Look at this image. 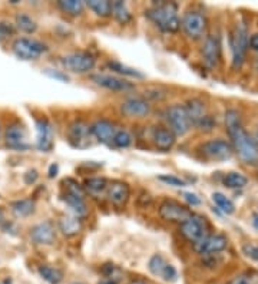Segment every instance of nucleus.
Here are the masks:
<instances>
[{
    "label": "nucleus",
    "instance_id": "f257e3e1",
    "mask_svg": "<svg viewBox=\"0 0 258 284\" xmlns=\"http://www.w3.org/2000/svg\"><path fill=\"white\" fill-rule=\"evenodd\" d=\"M226 125L231 138L229 144L238 158L245 164H257L258 145L256 144V139L242 128L240 114L235 109H228L226 112Z\"/></svg>",
    "mask_w": 258,
    "mask_h": 284
},
{
    "label": "nucleus",
    "instance_id": "f03ea898",
    "mask_svg": "<svg viewBox=\"0 0 258 284\" xmlns=\"http://www.w3.org/2000/svg\"><path fill=\"white\" fill-rule=\"evenodd\" d=\"M145 16L162 32L174 33L181 28V19L178 16V7L175 3H155L145 12Z\"/></svg>",
    "mask_w": 258,
    "mask_h": 284
},
{
    "label": "nucleus",
    "instance_id": "7ed1b4c3",
    "mask_svg": "<svg viewBox=\"0 0 258 284\" xmlns=\"http://www.w3.org/2000/svg\"><path fill=\"white\" fill-rule=\"evenodd\" d=\"M248 29L247 25L242 22H238L232 33L229 36V46H231V53H232V67L238 69L242 66L245 61V55L248 50Z\"/></svg>",
    "mask_w": 258,
    "mask_h": 284
},
{
    "label": "nucleus",
    "instance_id": "20e7f679",
    "mask_svg": "<svg viewBox=\"0 0 258 284\" xmlns=\"http://www.w3.org/2000/svg\"><path fill=\"white\" fill-rule=\"evenodd\" d=\"M191 124L201 131H212L215 128V121L211 115L207 114V106L201 99H190L185 105Z\"/></svg>",
    "mask_w": 258,
    "mask_h": 284
},
{
    "label": "nucleus",
    "instance_id": "39448f33",
    "mask_svg": "<svg viewBox=\"0 0 258 284\" xmlns=\"http://www.w3.org/2000/svg\"><path fill=\"white\" fill-rule=\"evenodd\" d=\"M166 121L169 129L175 136H184L191 128V119L185 109V105H172L166 109Z\"/></svg>",
    "mask_w": 258,
    "mask_h": 284
},
{
    "label": "nucleus",
    "instance_id": "423d86ee",
    "mask_svg": "<svg viewBox=\"0 0 258 284\" xmlns=\"http://www.w3.org/2000/svg\"><path fill=\"white\" fill-rule=\"evenodd\" d=\"M12 49H13V53L22 61H34L48 50L46 45H43L42 42L34 40V39H28V37L16 39L13 42Z\"/></svg>",
    "mask_w": 258,
    "mask_h": 284
},
{
    "label": "nucleus",
    "instance_id": "0eeeda50",
    "mask_svg": "<svg viewBox=\"0 0 258 284\" xmlns=\"http://www.w3.org/2000/svg\"><path fill=\"white\" fill-rule=\"evenodd\" d=\"M66 70L73 73H88L95 67L97 59L89 52H72L61 59Z\"/></svg>",
    "mask_w": 258,
    "mask_h": 284
},
{
    "label": "nucleus",
    "instance_id": "6e6552de",
    "mask_svg": "<svg viewBox=\"0 0 258 284\" xmlns=\"http://www.w3.org/2000/svg\"><path fill=\"white\" fill-rule=\"evenodd\" d=\"M181 26L185 32V34L193 39L198 40L204 37L207 32V17L199 10H188L184 13V17L181 20Z\"/></svg>",
    "mask_w": 258,
    "mask_h": 284
},
{
    "label": "nucleus",
    "instance_id": "1a4fd4ad",
    "mask_svg": "<svg viewBox=\"0 0 258 284\" xmlns=\"http://www.w3.org/2000/svg\"><path fill=\"white\" fill-rule=\"evenodd\" d=\"M158 213L162 220L168 222H178V224H182L194 214L190 208H187L185 205H182L175 200H165L160 205Z\"/></svg>",
    "mask_w": 258,
    "mask_h": 284
},
{
    "label": "nucleus",
    "instance_id": "9d476101",
    "mask_svg": "<svg viewBox=\"0 0 258 284\" xmlns=\"http://www.w3.org/2000/svg\"><path fill=\"white\" fill-rule=\"evenodd\" d=\"M199 151L204 155V158H207L210 161H226L234 154L231 144L226 139L207 141V142L201 144Z\"/></svg>",
    "mask_w": 258,
    "mask_h": 284
},
{
    "label": "nucleus",
    "instance_id": "9b49d317",
    "mask_svg": "<svg viewBox=\"0 0 258 284\" xmlns=\"http://www.w3.org/2000/svg\"><path fill=\"white\" fill-rule=\"evenodd\" d=\"M179 231H181L182 237L193 244L202 240L205 235H208L207 234V222L201 216H196V214H193L188 220L179 224Z\"/></svg>",
    "mask_w": 258,
    "mask_h": 284
},
{
    "label": "nucleus",
    "instance_id": "f8f14e48",
    "mask_svg": "<svg viewBox=\"0 0 258 284\" xmlns=\"http://www.w3.org/2000/svg\"><path fill=\"white\" fill-rule=\"evenodd\" d=\"M91 125H88L85 121L76 119L67 128V138L69 142L76 148H86L91 145Z\"/></svg>",
    "mask_w": 258,
    "mask_h": 284
},
{
    "label": "nucleus",
    "instance_id": "ddd939ff",
    "mask_svg": "<svg viewBox=\"0 0 258 284\" xmlns=\"http://www.w3.org/2000/svg\"><path fill=\"white\" fill-rule=\"evenodd\" d=\"M228 246V240L223 234H208L202 240L194 244L195 251L201 255H212L226 250Z\"/></svg>",
    "mask_w": 258,
    "mask_h": 284
},
{
    "label": "nucleus",
    "instance_id": "4468645a",
    "mask_svg": "<svg viewBox=\"0 0 258 284\" xmlns=\"http://www.w3.org/2000/svg\"><path fill=\"white\" fill-rule=\"evenodd\" d=\"M221 59V43L218 36L210 34L207 36L202 46V61L208 69H215Z\"/></svg>",
    "mask_w": 258,
    "mask_h": 284
},
{
    "label": "nucleus",
    "instance_id": "2eb2a0df",
    "mask_svg": "<svg viewBox=\"0 0 258 284\" xmlns=\"http://www.w3.org/2000/svg\"><path fill=\"white\" fill-rule=\"evenodd\" d=\"M91 79L105 89L113 91V92H127L133 89V84H130L128 81L118 78V76H112V75H105V73H95L91 76Z\"/></svg>",
    "mask_w": 258,
    "mask_h": 284
},
{
    "label": "nucleus",
    "instance_id": "dca6fc26",
    "mask_svg": "<svg viewBox=\"0 0 258 284\" xmlns=\"http://www.w3.org/2000/svg\"><path fill=\"white\" fill-rule=\"evenodd\" d=\"M148 268L154 276H158L163 279L165 282H174L177 279V270L174 266L166 263V260L161 254H154L148 263Z\"/></svg>",
    "mask_w": 258,
    "mask_h": 284
},
{
    "label": "nucleus",
    "instance_id": "f3484780",
    "mask_svg": "<svg viewBox=\"0 0 258 284\" xmlns=\"http://www.w3.org/2000/svg\"><path fill=\"white\" fill-rule=\"evenodd\" d=\"M36 131H37V141L36 147L42 152H50L53 150V128L48 119H37L36 121Z\"/></svg>",
    "mask_w": 258,
    "mask_h": 284
},
{
    "label": "nucleus",
    "instance_id": "a211bd4d",
    "mask_svg": "<svg viewBox=\"0 0 258 284\" xmlns=\"http://www.w3.org/2000/svg\"><path fill=\"white\" fill-rule=\"evenodd\" d=\"M121 112L130 118H142L149 115L151 105L144 98H128L121 105Z\"/></svg>",
    "mask_w": 258,
    "mask_h": 284
},
{
    "label": "nucleus",
    "instance_id": "6ab92c4d",
    "mask_svg": "<svg viewBox=\"0 0 258 284\" xmlns=\"http://www.w3.org/2000/svg\"><path fill=\"white\" fill-rule=\"evenodd\" d=\"M108 200L116 205V207H122L128 202L129 195H130V188L127 183L121 181V180H115L112 183L108 184Z\"/></svg>",
    "mask_w": 258,
    "mask_h": 284
},
{
    "label": "nucleus",
    "instance_id": "aec40b11",
    "mask_svg": "<svg viewBox=\"0 0 258 284\" xmlns=\"http://www.w3.org/2000/svg\"><path fill=\"white\" fill-rule=\"evenodd\" d=\"M31 238L36 244H52L56 238V231L55 225L50 221H43L39 222L31 230Z\"/></svg>",
    "mask_w": 258,
    "mask_h": 284
},
{
    "label": "nucleus",
    "instance_id": "412c9836",
    "mask_svg": "<svg viewBox=\"0 0 258 284\" xmlns=\"http://www.w3.org/2000/svg\"><path fill=\"white\" fill-rule=\"evenodd\" d=\"M91 132H92V136L97 138L99 142H102V144H111L113 141L115 134H116V128H115V125L111 121L99 119V121L94 122L91 125Z\"/></svg>",
    "mask_w": 258,
    "mask_h": 284
},
{
    "label": "nucleus",
    "instance_id": "4be33fe9",
    "mask_svg": "<svg viewBox=\"0 0 258 284\" xmlns=\"http://www.w3.org/2000/svg\"><path fill=\"white\" fill-rule=\"evenodd\" d=\"M6 142L10 148L15 150H26L29 145L26 144V131L19 124L7 126L6 129Z\"/></svg>",
    "mask_w": 258,
    "mask_h": 284
},
{
    "label": "nucleus",
    "instance_id": "5701e85b",
    "mask_svg": "<svg viewBox=\"0 0 258 284\" xmlns=\"http://www.w3.org/2000/svg\"><path fill=\"white\" fill-rule=\"evenodd\" d=\"M152 141L162 151H169L175 144V135L169 128L165 126H155L152 131Z\"/></svg>",
    "mask_w": 258,
    "mask_h": 284
},
{
    "label": "nucleus",
    "instance_id": "b1692460",
    "mask_svg": "<svg viewBox=\"0 0 258 284\" xmlns=\"http://www.w3.org/2000/svg\"><path fill=\"white\" fill-rule=\"evenodd\" d=\"M81 218L76 216H64L59 220V228L66 237H73L81 231Z\"/></svg>",
    "mask_w": 258,
    "mask_h": 284
},
{
    "label": "nucleus",
    "instance_id": "393cba45",
    "mask_svg": "<svg viewBox=\"0 0 258 284\" xmlns=\"http://www.w3.org/2000/svg\"><path fill=\"white\" fill-rule=\"evenodd\" d=\"M106 67L111 69L112 72H116V73L122 75V76H130V78H138V79L145 78V75L141 70H138L132 66H128L125 63L118 62V61H109L106 63Z\"/></svg>",
    "mask_w": 258,
    "mask_h": 284
},
{
    "label": "nucleus",
    "instance_id": "a878e982",
    "mask_svg": "<svg viewBox=\"0 0 258 284\" xmlns=\"http://www.w3.org/2000/svg\"><path fill=\"white\" fill-rule=\"evenodd\" d=\"M64 201L70 207V210L73 211V214L76 217H83L86 216L88 213V208H86V202H85V198H79V197H75V195H70V194H64Z\"/></svg>",
    "mask_w": 258,
    "mask_h": 284
},
{
    "label": "nucleus",
    "instance_id": "bb28decb",
    "mask_svg": "<svg viewBox=\"0 0 258 284\" xmlns=\"http://www.w3.org/2000/svg\"><path fill=\"white\" fill-rule=\"evenodd\" d=\"M12 211L16 217H28L34 211V201L32 198H25L12 202Z\"/></svg>",
    "mask_w": 258,
    "mask_h": 284
},
{
    "label": "nucleus",
    "instance_id": "cd10ccee",
    "mask_svg": "<svg viewBox=\"0 0 258 284\" xmlns=\"http://www.w3.org/2000/svg\"><path fill=\"white\" fill-rule=\"evenodd\" d=\"M223 183H224V185H226V188L241 189L248 184V180L241 172H228L226 177L223 178Z\"/></svg>",
    "mask_w": 258,
    "mask_h": 284
},
{
    "label": "nucleus",
    "instance_id": "c85d7f7f",
    "mask_svg": "<svg viewBox=\"0 0 258 284\" xmlns=\"http://www.w3.org/2000/svg\"><path fill=\"white\" fill-rule=\"evenodd\" d=\"M112 15L122 25H127L132 19V15L129 12L128 6L124 1H119V0L118 1H112Z\"/></svg>",
    "mask_w": 258,
    "mask_h": 284
},
{
    "label": "nucleus",
    "instance_id": "c756f323",
    "mask_svg": "<svg viewBox=\"0 0 258 284\" xmlns=\"http://www.w3.org/2000/svg\"><path fill=\"white\" fill-rule=\"evenodd\" d=\"M86 6L92 12H95L97 16L108 17V16L112 15V3L108 1V0H88Z\"/></svg>",
    "mask_w": 258,
    "mask_h": 284
},
{
    "label": "nucleus",
    "instance_id": "7c9ffc66",
    "mask_svg": "<svg viewBox=\"0 0 258 284\" xmlns=\"http://www.w3.org/2000/svg\"><path fill=\"white\" fill-rule=\"evenodd\" d=\"M59 9H62L64 13H69L70 16H79L83 13L85 3L79 0H61L58 1Z\"/></svg>",
    "mask_w": 258,
    "mask_h": 284
},
{
    "label": "nucleus",
    "instance_id": "2f4dec72",
    "mask_svg": "<svg viewBox=\"0 0 258 284\" xmlns=\"http://www.w3.org/2000/svg\"><path fill=\"white\" fill-rule=\"evenodd\" d=\"M212 201H214L215 205L220 208V211H223L224 214H226V216L234 214V211H235L234 202H232L226 195H224L223 192H214V194H212Z\"/></svg>",
    "mask_w": 258,
    "mask_h": 284
},
{
    "label": "nucleus",
    "instance_id": "473e14b6",
    "mask_svg": "<svg viewBox=\"0 0 258 284\" xmlns=\"http://www.w3.org/2000/svg\"><path fill=\"white\" fill-rule=\"evenodd\" d=\"M39 274L43 280H46L50 284H59L62 282V273L50 266H40L39 267Z\"/></svg>",
    "mask_w": 258,
    "mask_h": 284
},
{
    "label": "nucleus",
    "instance_id": "72a5a7b5",
    "mask_svg": "<svg viewBox=\"0 0 258 284\" xmlns=\"http://www.w3.org/2000/svg\"><path fill=\"white\" fill-rule=\"evenodd\" d=\"M108 188V180L103 177H91L85 180V189H88L89 192H102Z\"/></svg>",
    "mask_w": 258,
    "mask_h": 284
},
{
    "label": "nucleus",
    "instance_id": "f704fd0d",
    "mask_svg": "<svg viewBox=\"0 0 258 284\" xmlns=\"http://www.w3.org/2000/svg\"><path fill=\"white\" fill-rule=\"evenodd\" d=\"M16 25L20 31L26 32V33H33V32L37 29V25L36 22L33 20L31 16L22 13V15H17L16 16Z\"/></svg>",
    "mask_w": 258,
    "mask_h": 284
},
{
    "label": "nucleus",
    "instance_id": "c9c22d12",
    "mask_svg": "<svg viewBox=\"0 0 258 284\" xmlns=\"http://www.w3.org/2000/svg\"><path fill=\"white\" fill-rule=\"evenodd\" d=\"M64 192L66 194H70V195H75V197H79V198H85V188L73 178H64Z\"/></svg>",
    "mask_w": 258,
    "mask_h": 284
},
{
    "label": "nucleus",
    "instance_id": "e433bc0d",
    "mask_svg": "<svg viewBox=\"0 0 258 284\" xmlns=\"http://www.w3.org/2000/svg\"><path fill=\"white\" fill-rule=\"evenodd\" d=\"M112 142L118 148H128L132 144V135L129 134L127 129H119V131H116Z\"/></svg>",
    "mask_w": 258,
    "mask_h": 284
},
{
    "label": "nucleus",
    "instance_id": "4c0bfd02",
    "mask_svg": "<svg viewBox=\"0 0 258 284\" xmlns=\"http://www.w3.org/2000/svg\"><path fill=\"white\" fill-rule=\"evenodd\" d=\"M158 180L165 183L166 185H171V187H177V188H182V187H187V181H184L182 178L177 177V175H169V174H163L160 175Z\"/></svg>",
    "mask_w": 258,
    "mask_h": 284
},
{
    "label": "nucleus",
    "instance_id": "58836bf2",
    "mask_svg": "<svg viewBox=\"0 0 258 284\" xmlns=\"http://www.w3.org/2000/svg\"><path fill=\"white\" fill-rule=\"evenodd\" d=\"M242 252L251 258V260H256L258 261V244L257 243H245L242 246Z\"/></svg>",
    "mask_w": 258,
    "mask_h": 284
},
{
    "label": "nucleus",
    "instance_id": "ea45409f",
    "mask_svg": "<svg viewBox=\"0 0 258 284\" xmlns=\"http://www.w3.org/2000/svg\"><path fill=\"white\" fill-rule=\"evenodd\" d=\"M45 73L46 75H49L50 78H55V79H58V81H62V82H67L69 81V76L64 73V72H61V70H55V69H45Z\"/></svg>",
    "mask_w": 258,
    "mask_h": 284
},
{
    "label": "nucleus",
    "instance_id": "a19ab883",
    "mask_svg": "<svg viewBox=\"0 0 258 284\" xmlns=\"http://www.w3.org/2000/svg\"><path fill=\"white\" fill-rule=\"evenodd\" d=\"M182 197H184V200H185L190 205H193V207H196V205L201 204V198H199L196 194H194V192H184Z\"/></svg>",
    "mask_w": 258,
    "mask_h": 284
},
{
    "label": "nucleus",
    "instance_id": "79ce46f5",
    "mask_svg": "<svg viewBox=\"0 0 258 284\" xmlns=\"http://www.w3.org/2000/svg\"><path fill=\"white\" fill-rule=\"evenodd\" d=\"M37 178H39V174H37L36 169H31V171H28V172L25 174V183L29 184V185L34 184V183L37 181Z\"/></svg>",
    "mask_w": 258,
    "mask_h": 284
},
{
    "label": "nucleus",
    "instance_id": "37998d69",
    "mask_svg": "<svg viewBox=\"0 0 258 284\" xmlns=\"http://www.w3.org/2000/svg\"><path fill=\"white\" fill-rule=\"evenodd\" d=\"M248 48H251L253 50L258 52V33H254L250 36L248 39Z\"/></svg>",
    "mask_w": 258,
    "mask_h": 284
},
{
    "label": "nucleus",
    "instance_id": "c03bdc74",
    "mask_svg": "<svg viewBox=\"0 0 258 284\" xmlns=\"http://www.w3.org/2000/svg\"><path fill=\"white\" fill-rule=\"evenodd\" d=\"M226 284H251V280L247 276H238V277H235L234 280H231L229 283Z\"/></svg>",
    "mask_w": 258,
    "mask_h": 284
},
{
    "label": "nucleus",
    "instance_id": "a18cd8bd",
    "mask_svg": "<svg viewBox=\"0 0 258 284\" xmlns=\"http://www.w3.org/2000/svg\"><path fill=\"white\" fill-rule=\"evenodd\" d=\"M58 171H59V165L58 164H52L50 167H49V178H55L56 175H58Z\"/></svg>",
    "mask_w": 258,
    "mask_h": 284
},
{
    "label": "nucleus",
    "instance_id": "49530a36",
    "mask_svg": "<svg viewBox=\"0 0 258 284\" xmlns=\"http://www.w3.org/2000/svg\"><path fill=\"white\" fill-rule=\"evenodd\" d=\"M7 33H10V28H7V26H4V25H0V40H1Z\"/></svg>",
    "mask_w": 258,
    "mask_h": 284
},
{
    "label": "nucleus",
    "instance_id": "de8ad7c7",
    "mask_svg": "<svg viewBox=\"0 0 258 284\" xmlns=\"http://www.w3.org/2000/svg\"><path fill=\"white\" fill-rule=\"evenodd\" d=\"M97 284H116V282H115V280H112V279H106V280L99 282Z\"/></svg>",
    "mask_w": 258,
    "mask_h": 284
},
{
    "label": "nucleus",
    "instance_id": "09e8293b",
    "mask_svg": "<svg viewBox=\"0 0 258 284\" xmlns=\"http://www.w3.org/2000/svg\"><path fill=\"white\" fill-rule=\"evenodd\" d=\"M129 284H148V282L145 280H141V279H136V280H132Z\"/></svg>",
    "mask_w": 258,
    "mask_h": 284
},
{
    "label": "nucleus",
    "instance_id": "8fccbe9b",
    "mask_svg": "<svg viewBox=\"0 0 258 284\" xmlns=\"http://www.w3.org/2000/svg\"><path fill=\"white\" fill-rule=\"evenodd\" d=\"M253 218H254V220H253V224H254V227H256V228H258V216H254Z\"/></svg>",
    "mask_w": 258,
    "mask_h": 284
},
{
    "label": "nucleus",
    "instance_id": "3c124183",
    "mask_svg": "<svg viewBox=\"0 0 258 284\" xmlns=\"http://www.w3.org/2000/svg\"><path fill=\"white\" fill-rule=\"evenodd\" d=\"M3 218H4V214H3V211L0 210V221H3Z\"/></svg>",
    "mask_w": 258,
    "mask_h": 284
},
{
    "label": "nucleus",
    "instance_id": "603ef678",
    "mask_svg": "<svg viewBox=\"0 0 258 284\" xmlns=\"http://www.w3.org/2000/svg\"><path fill=\"white\" fill-rule=\"evenodd\" d=\"M70 284H85V283H81V282H73V283Z\"/></svg>",
    "mask_w": 258,
    "mask_h": 284
},
{
    "label": "nucleus",
    "instance_id": "864d4df0",
    "mask_svg": "<svg viewBox=\"0 0 258 284\" xmlns=\"http://www.w3.org/2000/svg\"><path fill=\"white\" fill-rule=\"evenodd\" d=\"M257 66H258V59H257Z\"/></svg>",
    "mask_w": 258,
    "mask_h": 284
}]
</instances>
